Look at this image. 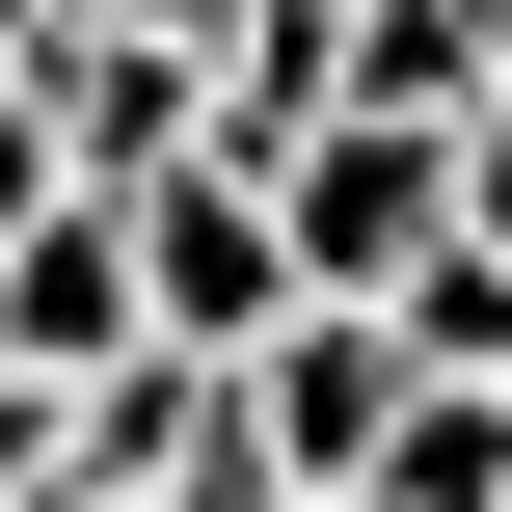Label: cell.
Segmentation results:
<instances>
[{"label":"cell","mask_w":512,"mask_h":512,"mask_svg":"<svg viewBox=\"0 0 512 512\" xmlns=\"http://www.w3.org/2000/svg\"><path fill=\"white\" fill-rule=\"evenodd\" d=\"M351 512H512V405L405 378V432H378V486H351Z\"/></svg>","instance_id":"5b68a950"},{"label":"cell","mask_w":512,"mask_h":512,"mask_svg":"<svg viewBox=\"0 0 512 512\" xmlns=\"http://www.w3.org/2000/svg\"><path fill=\"white\" fill-rule=\"evenodd\" d=\"M108 243H135V351H189V378H243V351L297 324V270H270V189H216V162L108 189Z\"/></svg>","instance_id":"7a4b0ae2"},{"label":"cell","mask_w":512,"mask_h":512,"mask_svg":"<svg viewBox=\"0 0 512 512\" xmlns=\"http://www.w3.org/2000/svg\"><path fill=\"white\" fill-rule=\"evenodd\" d=\"M27 81V135H54V189H162L189 135H216V81L162 54V27H54V54H0Z\"/></svg>","instance_id":"3957f363"},{"label":"cell","mask_w":512,"mask_h":512,"mask_svg":"<svg viewBox=\"0 0 512 512\" xmlns=\"http://www.w3.org/2000/svg\"><path fill=\"white\" fill-rule=\"evenodd\" d=\"M432 243H459V135H378V108H324V135L270 162V270H297V297H351V324H378Z\"/></svg>","instance_id":"6da1fadb"},{"label":"cell","mask_w":512,"mask_h":512,"mask_svg":"<svg viewBox=\"0 0 512 512\" xmlns=\"http://www.w3.org/2000/svg\"><path fill=\"white\" fill-rule=\"evenodd\" d=\"M459 243L512 270V108H459Z\"/></svg>","instance_id":"8992f818"},{"label":"cell","mask_w":512,"mask_h":512,"mask_svg":"<svg viewBox=\"0 0 512 512\" xmlns=\"http://www.w3.org/2000/svg\"><path fill=\"white\" fill-rule=\"evenodd\" d=\"M512 81V0H351L324 27V108H378V135H459Z\"/></svg>","instance_id":"277c9868"},{"label":"cell","mask_w":512,"mask_h":512,"mask_svg":"<svg viewBox=\"0 0 512 512\" xmlns=\"http://www.w3.org/2000/svg\"><path fill=\"white\" fill-rule=\"evenodd\" d=\"M27 216H54V135H27V81H0V243H27Z\"/></svg>","instance_id":"52a82bcc"}]
</instances>
